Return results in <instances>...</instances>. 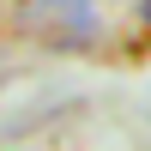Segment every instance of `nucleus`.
<instances>
[{"instance_id": "nucleus-1", "label": "nucleus", "mask_w": 151, "mask_h": 151, "mask_svg": "<svg viewBox=\"0 0 151 151\" xmlns=\"http://www.w3.org/2000/svg\"><path fill=\"white\" fill-rule=\"evenodd\" d=\"M145 24H151V6H145Z\"/></svg>"}, {"instance_id": "nucleus-2", "label": "nucleus", "mask_w": 151, "mask_h": 151, "mask_svg": "<svg viewBox=\"0 0 151 151\" xmlns=\"http://www.w3.org/2000/svg\"><path fill=\"white\" fill-rule=\"evenodd\" d=\"M145 6H151V0H145Z\"/></svg>"}]
</instances>
